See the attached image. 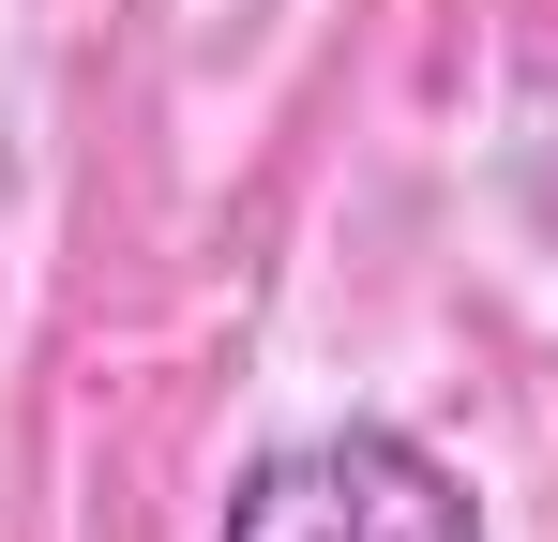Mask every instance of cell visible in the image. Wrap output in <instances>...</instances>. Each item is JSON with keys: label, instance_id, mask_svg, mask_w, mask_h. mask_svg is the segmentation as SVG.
Listing matches in <instances>:
<instances>
[{"label": "cell", "instance_id": "1", "mask_svg": "<svg viewBox=\"0 0 558 542\" xmlns=\"http://www.w3.org/2000/svg\"><path fill=\"white\" fill-rule=\"evenodd\" d=\"M211 542H483V497H468L423 438H392V422H332V438L257 452Z\"/></svg>", "mask_w": 558, "mask_h": 542}]
</instances>
